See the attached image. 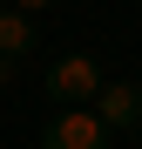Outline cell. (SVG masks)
Masks as SVG:
<instances>
[{"label":"cell","instance_id":"obj_1","mask_svg":"<svg viewBox=\"0 0 142 149\" xmlns=\"http://www.w3.org/2000/svg\"><path fill=\"white\" fill-rule=\"evenodd\" d=\"M102 81H108V74H102L95 54H61L54 68H47V95H54L61 109H88L95 95H102Z\"/></svg>","mask_w":142,"mask_h":149},{"label":"cell","instance_id":"obj_2","mask_svg":"<svg viewBox=\"0 0 142 149\" xmlns=\"http://www.w3.org/2000/svg\"><path fill=\"white\" fill-rule=\"evenodd\" d=\"M41 149H108V122L95 109H61L41 129Z\"/></svg>","mask_w":142,"mask_h":149},{"label":"cell","instance_id":"obj_3","mask_svg":"<svg viewBox=\"0 0 142 149\" xmlns=\"http://www.w3.org/2000/svg\"><path fill=\"white\" fill-rule=\"evenodd\" d=\"M88 109L102 115L108 129H135V122H142V88H135V81H122V74H115V81H102V95H95Z\"/></svg>","mask_w":142,"mask_h":149},{"label":"cell","instance_id":"obj_4","mask_svg":"<svg viewBox=\"0 0 142 149\" xmlns=\"http://www.w3.org/2000/svg\"><path fill=\"white\" fill-rule=\"evenodd\" d=\"M0 54H34V14H20V7H7L0 0Z\"/></svg>","mask_w":142,"mask_h":149},{"label":"cell","instance_id":"obj_5","mask_svg":"<svg viewBox=\"0 0 142 149\" xmlns=\"http://www.w3.org/2000/svg\"><path fill=\"white\" fill-rule=\"evenodd\" d=\"M7 7H20V14H54L61 0H7Z\"/></svg>","mask_w":142,"mask_h":149},{"label":"cell","instance_id":"obj_6","mask_svg":"<svg viewBox=\"0 0 142 149\" xmlns=\"http://www.w3.org/2000/svg\"><path fill=\"white\" fill-rule=\"evenodd\" d=\"M7 81H20V61H14V54H0V88H7Z\"/></svg>","mask_w":142,"mask_h":149}]
</instances>
